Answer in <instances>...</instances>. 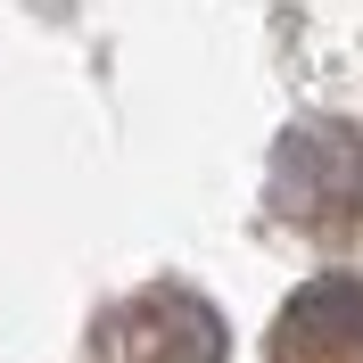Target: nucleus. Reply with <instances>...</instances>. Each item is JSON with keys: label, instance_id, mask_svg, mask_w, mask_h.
Segmentation results:
<instances>
[{"label": "nucleus", "instance_id": "nucleus-3", "mask_svg": "<svg viewBox=\"0 0 363 363\" xmlns=\"http://www.w3.org/2000/svg\"><path fill=\"white\" fill-rule=\"evenodd\" d=\"M272 363H363V281H314L272 330Z\"/></svg>", "mask_w": 363, "mask_h": 363}, {"label": "nucleus", "instance_id": "nucleus-2", "mask_svg": "<svg viewBox=\"0 0 363 363\" xmlns=\"http://www.w3.org/2000/svg\"><path fill=\"white\" fill-rule=\"evenodd\" d=\"M99 363H223V322L190 289H149L108 314Z\"/></svg>", "mask_w": 363, "mask_h": 363}, {"label": "nucleus", "instance_id": "nucleus-1", "mask_svg": "<svg viewBox=\"0 0 363 363\" xmlns=\"http://www.w3.org/2000/svg\"><path fill=\"white\" fill-rule=\"evenodd\" d=\"M272 190H281V215L289 223H347L363 206V140L347 124H297L272 157Z\"/></svg>", "mask_w": 363, "mask_h": 363}]
</instances>
